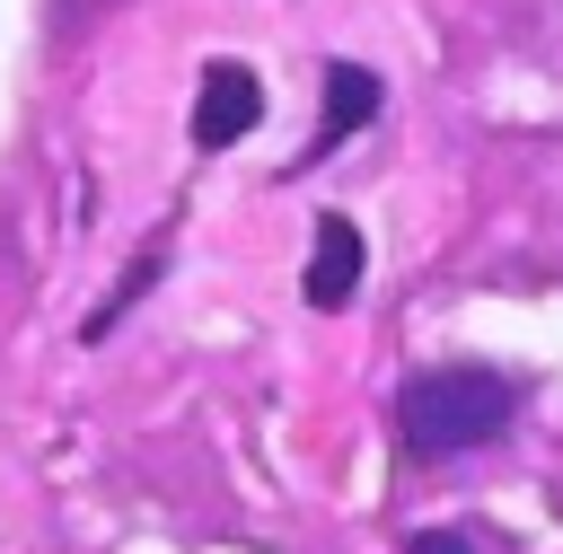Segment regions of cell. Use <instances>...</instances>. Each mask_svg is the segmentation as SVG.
<instances>
[{"instance_id": "6da1fadb", "label": "cell", "mask_w": 563, "mask_h": 554, "mask_svg": "<svg viewBox=\"0 0 563 554\" xmlns=\"http://www.w3.org/2000/svg\"><path fill=\"white\" fill-rule=\"evenodd\" d=\"M510 405H519V387L501 369H413L396 422H405L413 457H457V448H484L510 422Z\"/></svg>"}, {"instance_id": "7a4b0ae2", "label": "cell", "mask_w": 563, "mask_h": 554, "mask_svg": "<svg viewBox=\"0 0 563 554\" xmlns=\"http://www.w3.org/2000/svg\"><path fill=\"white\" fill-rule=\"evenodd\" d=\"M255 123H264V79L246 62H211L202 88H194V141L202 149H238Z\"/></svg>"}, {"instance_id": "3957f363", "label": "cell", "mask_w": 563, "mask_h": 554, "mask_svg": "<svg viewBox=\"0 0 563 554\" xmlns=\"http://www.w3.org/2000/svg\"><path fill=\"white\" fill-rule=\"evenodd\" d=\"M361 273H369L361 229H352L343 211H325V220H317V255H308V308H343V299L361 290Z\"/></svg>"}, {"instance_id": "277c9868", "label": "cell", "mask_w": 563, "mask_h": 554, "mask_svg": "<svg viewBox=\"0 0 563 554\" xmlns=\"http://www.w3.org/2000/svg\"><path fill=\"white\" fill-rule=\"evenodd\" d=\"M378 114V70H361V62H325V123H317V141H308V158H325V149H343L361 123Z\"/></svg>"}, {"instance_id": "5b68a950", "label": "cell", "mask_w": 563, "mask_h": 554, "mask_svg": "<svg viewBox=\"0 0 563 554\" xmlns=\"http://www.w3.org/2000/svg\"><path fill=\"white\" fill-rule=\"evenodd\" d=\"M413 554H475V545H466L457 528H422V536H413Z\"/></svg>"}]
</instances>
